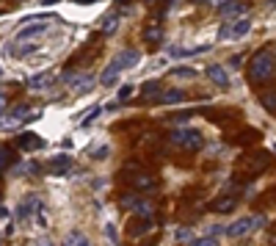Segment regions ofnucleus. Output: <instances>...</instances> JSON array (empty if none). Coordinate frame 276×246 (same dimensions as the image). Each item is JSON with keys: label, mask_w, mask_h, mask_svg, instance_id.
Listing matches in <instances>:
<instances>
[{"label": "nucleus", "mask_w": 276, "mask_h": 246, "mask_svg": "<svg viewBox=\"0 0 276 246\" xmlns=\"http://www.w3.org/2000/svg\"><path fill=\"white\" fill-rule=\"evenodd\" d=\"M271 77H274V44H268L265 50H257L249 64V80L254 86L268 83Z\"/></svg>", "instance_id": "nucleus-1"}, {"label": "nucleus", "mask_w": 276, "mask_h": 246, "mask_svg": "<svg viewBox=\"0 0 276 246\" xmlns=\"http://www.w3.org/2000/svg\"><path fill=\"white\" fill-rule=\"evenodd\" d=\"M138 58H141V53L138 50H133V47H127V50H121L116 58L105 67V72L100 75V86H111V83H116V77L124 72V69H130V67H136L138 64Z\"/></svg>", "instance_id": "nucleus-2"}, {"label": "nucleus", "mask_w": 276, "mask_h": 246, "mask_svg": "<svg viewBox=\"0 0 276 246\" xmlns=\"http://www.w3.org/2000/svg\"><path fill=\"white\" fill-rule=\"evenodd\" d=\"M169 141L172 144H180L185 150H199V147L205 144V138L199 130H190V128H180V130H172L169 133Z\"/></svg>", "instance_id": "nucleus-3"}, {"label": "nucleus", "mask_w": 276, "mask_h": 246, "mask_svg": "<svg viewBox=\"0 0 276 246\" xmlns=\"http://www.w3.org/2000/svg\"><path fill=\"white\" fill-rule=\"evenodd\" d=\"M259 224V219H254V216H246V219H238L235 224H229L226 227V235L229 238H241V235H249L251 229Z\"/></svg>", "instance_id": "nucleus-4"}, {"label": "nucleus", "mask_w": 276, "mask_h": 246, "mask_svg": "<svg viewBox=\"0 0 276 246\" xmlns=\"http://www.w3.org/2000/svg\"><path fill=\"white\" fill-rule=\"evenodd\" d=\"M67 86L69 89H75L78 94H86L91 86H94V77L88 75V72H78V75H69L67 77Z\"/></svg>", "instance_id": "nucleus-5"}, {"label": "nucleus", "mask_w": 276, "mask_h": 246, "mask_svg": "<svg viewBox=\"0 0 276 246\" xmlns=\"http://www.w3.org/2000/svg\"><path fill=\"white\" fill-rule=\"evenodd\" d=\"M47 169H50L52 174H67V171L72 169V158H69V155H55V158L47 161Z\"/></svg>", "instance_id": "nucleus-6"}, {"label": "nucleus", "mask_w": 276, "mask_h": 246, "mask_svg": "<svg viewBox=\"0 0 276 246\" xmlns=\"http://www.w3.org/2000/svg\"><path fill=\"white\" fill-rule=\"evenodd\" d=\"M207 77H210V80L218 86V89H229V75H226L224 67H218V64L207 67Z\"/></svg>", "instance_id": "nucleus-7"}, {"label": "nucleus", "mask_w": 276, "mask_h": 246, "mask_svg": "<svg viewBox=\"0 0 276 246\" xmlns=\"http://www.w3.org/2000/svg\"><path fill=\"white\" fill-rule=\"evenodd\" d=\"M138 219H141V216H138ZM152 227H155V221L152 219H141V221H130L127 232H130V238H141V235H147Z\"/></svg>", "instance_id": "nucleus-8"}, {"label": "nucleus", "mask_w": 276, "mask_h": 246, "mask_svg": "<svg viewBox=\"0 0 276 246\" xmlns=\"http://www.w3.org/2000/svg\"><path fill=\"white\" fill-rule=\"evenodd\" d=\"M249 28H251V19L249 17L238 19L235 25H226V39H241V36L249 34Z\"/></svg>", "instance_id": "nucleus-9"}, {"label": "nucleus", "mask_w": 276, "mask_h": 246, "mask_svg": "<svg viewBox=\"0 0 276 246\" xmlns=\"http://www.w3.org/2000/svg\"><path fill=\"white\" fill-rule=\"evenodd\" d=\"M133 188L136 191H149V188H155V177L147 174V171H133Z\"/></svg>", "instance_id": "nucleus-10"}, {"label": "nucleus", "mask_w": 276, "mask_h": 246, "mask_svg": "<svg viewBox=\"0 0 276 246\" xmlns=\"http://www.w3.org/2000/svg\"><path fill=\"white\" fill-rule=\"evenodd\" d=\"M238 205V196H218L216 202H210V210L213 213H229Z\"/></svg>", "instance_id": "nucleus-11"}, {"label": "nucleus", "mask_w": 276, "mask_h": 246, "mask_svg": "<svg viewBox=\"0 0 276 246\" xmlns=\"http://www.w3.org/2000/svg\"><path fill=\"white\" fill-rule=\"evenodd\" d=\"M44 31H47V22H36V25H28V28H22L17 34V39L22 42V39H31V36H42Z\"/></svg>", "instance_id": "nucleus-12"}, {"label": "nucleus", "mask_w": 276, "mask_h": 246, "mask_svg": "<svg viewBox=\"0 0 276 246\" xmlns=\"http://www.w3.org/2000/svg\"><path fill=\"white\" fill-rule=\"evenodd\" d=\"M17 147H22V150H28V152H31V150H39V147H42V138L34 136V133H25V136L17 138Z\"/></svg>", "instance_id": "nucleus-13"}, {"label": "nucleus", "mask_w": 276, "mask_h": 246, "mask_svg": "<svg viewBox=\"0 0 276 246\" xmlns=\"http://www.w3.org/2000/svg\"><path fill=\"white\" fill-rule=\"evenodd\" d=\"M36 205H39V199H36V196H28L25 202L19 205V210H17V219H19V221H28V216H31V210H34Z\"/></svg>", "instance_id": "nucleus-14"}, {"label": "nucleus", "mask_w": 276, "mask_h": 246, "mask_svg": "<svg viewBox=\"0 0 276 246\" xmlns=\"http://www.w3.org/2000/svg\"><path fill=\"white\" fill-rule=\"evenodd\" d=\"M246 6L243 3H235V0H226L224 6H221V17H232V14H243Z\"/></svg>", "instance_id": "nucleus-15"}, {"label": "nucleus", "mask_w": 276, "mask_h": 246, "mask_svg": "<svg viewBox=\"0 0 276 246\" xmlns=\"http://www.w3.org/2000/svg\"><path fill=\"white\" fill-rule=\"evenodd\" d=\"M61 246H91V244H88V238L83 235V232H69Z\"/></svg>", "instance_id": "nucleus-16"}, {"label": "nucleus", "mask_w": 276, "mask_h": 246, "mask_svg": "<svg viewBox=\"0 0 276 246\" xmlns=\"http://www.w3.org/2000/svg\"><path fill=\"white\" fill-rule=\"evenodd\" d=\"M11 163H14V152H11V147H0V171L9 169Z\"/></svg>", "instance_id": "nucleus-17"}, {"label": "nucleus", "mask_w": 276, "mask_h": 246, "mask_svg": "<svg viewBox=\"0 0 276 246\" xmlns=\"http://www.w3.org/2000/svg\"><path fill=\"white\" fill-rule=\"evenodd\" d=\"M185 100V92H182V89H169V92L163 94V102H169V105H172V102H182Z\"/></svg>", "instance_id": "nucleus-18"}, {"label": "nucleus", "mask_w": 276, "mask_h": 246, "mask_svg": "<svg viewBox=\"0 0 276 246\" xmlns=\"http://www.w3.org/2000/svg\"><path fill=\"white\" fill-rule=\"evenodd\" d=\"M144 39H147L149 44H157L160 39H163V31H160V28H152V25H149L147 31H144Z\"/></svg>", "instance_id": "nucleus-19"}, {"label": "nucleus", "mask_w": 276, "mask_h": 246, "mask_svg": "<svg viewBox=\"0 0 276 246\" xmlns=\"http://www.w3.org/2000/svg\"><path fill=\"white\" fill-rule=\"evenodd\" d=\"M116 25H119V17H116V14H108V17L103 19V34H113Z\"/></svg>", "instance_id": "nucleus-20"}, {"label": "nucleus", "mask_w": 276, "mask_h": 246, "mask_svg": "<svg viewBox=\"0 0 276 246\" xmlns=\"http://www.w3.org/2000/svg\"><path fill=\"white\" fill-rule=\"evenodd\" d=\"M50 80H52L50 72H44V75H36L34 80H31V89H42V86H50Z\"/></svg>", "instance_id": "nucleus-21"}, {"label": "nucleus", "mask_w": 276, "mask_h": 246, "mask_svg": "<svg viewBox=\"0 0 276 246\" xmlns=\"http://www.w3.org/2000/svg\"><path fill=\"white\" fill-rule=\"evenodd\" d=\"M172 75H174V77H196V69H190V67H177V69H172Z\"/></svg>", "instance_id": "nucleus-22"}, {"label": "nucleus", "mask_w": 276, "mask_h": 246, "mask_svg": "<svg viewBox=\"0 0 276 246\" xmlns=\"http://www.w3.org/2000/svg\"><path fill=\"white\" fill-rule=\"evenodd\" d=\"M160 92V83H157V80H147V83H144V97H152V94H157Z\"/></svg>", "instance_id": "nucleus-23"}, {"label": "nucleus", "mask_w": 276, "mask_h": 246, "mask_svg": "<svg viewBox=\"0 0 276 246\" xmlns=\"http://www.w3.org/2000/svg\"><path fill=\"white\" fill-rule=\"evenodd\" d=\"M193 246H218V238H213V235H207V238H196V241H193Z\"/></svg>", "instance_id": "nucleus-24"}, {"label": "nucleus", "mask_w": 276, "mask_h": 246, "mask_svg": "<svg viewBox=\"0 0 276 246\" xmlns=\"http://www.w3.org/2000/svg\"><path fill=\"white\" fill-rule=\"evenodd\" d=\"M262 105H265L268 111H274V89H271L268 94H262Z\"/></svg>", "instance_id": "nucleus-25"}, {"label": "nucleus", "mask_w": 276, "mask_h": 246, "mask_svg": "<svg viewBox=\"0 0 276 246\" xmlns=\"http://www.w3.org/2000/svg\"><path fill=\"white\" fill-rule=\"evenodd\" d=\"M105 235H108V241H113V244L119 241V238H116V227H113V224H108V227H105Z\"/></svg>", "instance_id": "nucleus-26"}, {"label": "nucleus", "mask_w": 276, "mask_h": 246, "mask_svg": "<svg viewBox=\"0 0 276 246\" xmlns=\"http://www.w3.org/2000/svg\"><path fill=\"white\" fill-rule=\"evenodd\" d=\"M130 94H133V86H121L119 89V100H127Z\"/></svg>", "instance_id": "nucleus-27"}, {"label": "nucleus", "mask_w": 276, "mask_h": 246, "mask_svg": "<svg viewBox=\"0 0 276 246\" xmlns=\"http://www.w3.org/2000/svg\"><path fill=\"white\" fill-rule=\"evenodd\" d=\"M105 155H108V147H97V152H94V158H97V161H103Z\"/></svg>", "instance_id": "nucleus-28"}, {"label": "nucleus", "mask_w": 276, "mask_h": 246, "mask_svg": "<svg viewBox=\"0 0 276 246\" xmlns=\"http://www.w3.org/2000/svg\"><path fill=\"white\" fill-rule=\"evenodd\" d=\"M100 111H103V108H94V111H91V114H88L86 119H83V128H88V122H91V119H94L97 114H100Z\"/></svg>", "instance_id": "nucleus-29"}, {"label": "nucleus", "mask_w": 276, "mask_h": 246, "mask_svg": "<svg viewBox=\"0 0 276 246\" xmlns=\"http://www.w3.org/2000/svg\"><path fill=\"white\" fill-rule=\"evenodd\" d=\"M188 238H190L188 229H177V241H188Z\"/></svg>", "instance_id": "nucleus-30"}, {"label": "nucleus", "mask_w": 276, "mask_h": 246, "mask_svg": "<svg viewBox=\"0 0 276 246\" xmlns=\"http://www.w3.org/2000/svg\"><path fill=\"white\" fill-rule=\"evenodd\" d=\"M55 3H61V0H42V6H55Z\"/></svg>", "instance_id": "nucleus-31"}, {"label": "nucleus", "mask_w": 276, "mask_h": 246, "mask_svg": "<svg viewBox=\"0 0 276 246\" xmlns=\"http://www.w3.org/2000/svg\"><path fill=\"white\" fill-rule=\"evenodd\" d=\"M6 216H9V210H6V208L0 205V219H6Z\"/></svg>", "instance_id": "nucleus-32"}, {"label": "nucleus", "mask_w": 276, "mask_h": 246, "mask_svg": "<svg viewBox=\"0 0 276 246\" xmlns=\"http://www.w3.org/2000/svg\"><path fill=\"white\" fill-rule=\"evenodd\" d=\"M3 108H6V97L0 94V114H3Z\"/></svg>", "instance_id": "nucleus-33"}, {"label": "nucleus", "mask_w": 276, "mask_h": 246, "mask_svg": "<svg viewBox=\"0 0 276 246\" xmlns=\"http://www.w3.org/2000/svg\"><path fill=\"white\" fill-rule=\"evenodd\" d=\"M75 3H94V0H75Z\"/></svg>", "instance_id": "nucleus-34"}, {"label": "nucleus", "mask_w": 276, "mask_h": 246, "mask_svg": "<svg viewBox=\"0 0 276 246\" xmlns=\"http://www.w3.org/2000/svg\"><path fill=\"white\" fill-rule=\"evenodd\" d=\"M144 3H160V0H144Z\"/></svg>", "instance_id": "nucleus-35"}, {"label": "nucleus", "mask_w": 276, "mask_h": 246, "mask_svg": "<svg viewBox=\"0 0 276 246\" xmlns=\"http://www.w3.org/2000/svg\"><path fill=\"white\" fill-rule=\"evenodd\" d=\"M196 3H210V0H196Z\"/></svg>", "instance_id": "nucleus-36"}, {"label": "nucleus", "mask_w": 276, "mask_h": 246, "mask_svg": "<svg viewBox=\"0 0 276 246\" xmlns=\"http://www.w3.org/2000/svg\"><path fill=\"white\" fill-rule=\"evenodd\" d=\"M116 3H127V0H116Z\"/></svg>", "instance_id": "nucleus-37"}]
</instances>
